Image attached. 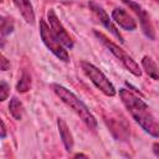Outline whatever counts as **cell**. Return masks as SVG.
Returning <instances> with one entry per match:
<instances>
[{
  "label": "cell",
  "instance_id": "cell-1",
  "mask_svg": "<svg viewBox=\"0 0 159 159\" xmlns=\"http://www.w3.org/2000/svg\"><path fill=\"white\" fill-rule=\"evenodd\" d=\"M119 97L125 108L128 109V112L135 119V122L150 135L159 137V124L150 113L147 103L143 102L139 97H137L133 92L125 88L119 89Z\"/></svg>",
  "mask_w": 159,
  "mask_h": 159
},
{
  "label": "cell",
  "instance_id": "cell-2",
  "mask_svg": "<svg viewBox=\"0 0 159 159\" xmlns=\"http://www.w3.org/2000/svg\"><path fill=\"white\" fill-rule=\"evenodd\" d=\"M51 88L53 89V92L60 97V99L66 103L81 119L82 122L89 128V129H96L97 128V120L94 118V116L91 113V111L88 109V107L75 94L72 93L70 89H67L66 87L57 84V83H52Z\"/></svg>",
  "mask_w": 159,
  "mask_h": 159
},
{
  "label": "cell",
  "instance_id": "cell-3",
  "mask_svg": "<svg viewBox=\"0 0 159 159\" xmlns=\"http://www.w3.org/2000/svg\"><path fill=\"white\" fill-rule=\"evenodd\" d=\"M94 36L122 62V65L129 71V72H132L134 76H137V77H140L142 76V70L139 68V66H138V63L124 51V50H122L118 45H116L114 42H112L111 40H108L102 32H98L97 30H94Z\"/></svg>",
  "mask_w": 159,
  "mask_h": 159
},
{
  "label": "cell",
  "instance_id": "cell-4",
  "mask_svg": "<svg viewBox=\"0 0 159 159\" xmlns=\"http://www.w3.org/2000/svg\"><path fill=\"white\" fill-rule=\"evenodd\" d=\"M81 67L83 70V72L86 73V76L92 81V83L101 89L106 96H114L116 94V88L113 87V84L109 82V80L104 76V73L98 70L96 66H93L89 62L82 61L81 62Z\"/></svg>",
  "mask_w": 159,
  "mask_h": 159
},
{
  "label": "cell",
  "instance_id": "cell-5",
  "mask_svg": "<svg viewBox=\"0 0 159 159\" xmlns=\"http://www.w3.org/2000/svg\"><path fill=\"white\" fill-rule=\"evenodd\" d=\"M40 35H41V39H42L43 43L46 45V47L56 57H58L60 60H62L65 62L68 61V53L65 50L62 42L57 39V36L53 34L52 29H50L43 20L40 21Z\"/></svg>",
  "mask_w": 159,
  "mask_h": 159
},
{
  "label": "cell",
  "instance_id": "cell-6",
  "mask_svg": "<svg viewBox=\"0 0 159 159\" xmlns=\"http://www.w3.org/2000/svg\"><path fill=\"white\" fill-rule=\"evenodd\" d=\"M47 19H48V21H50V26H51L53 34H55V35L57 36V39L62 42V45H63L65 47H67V48H72V47H73V41H72L71 36L68 35V32H67V31L65 30V27L62 26V24L60 22V20H58L56 12H55L52 9H50V10L47 11Z\"/></svg>",
  "mask_w": 159,
  "mask_h": 159
},
{
  "label": "cell",
  "instance_id": "cell-7",
  "mask_svg": "<svg viewBox=\"0 0 159 159\" xmlns=\"http://www.w3.org/2000/svg\"><path fill=\"white\" fill-rule=\"evenodd\" d=\"M123 2L125 5L129 6L130 10H133L137 16L139 17L140 20V26H142V30L143 32L145 34V36H148L150 40H154L155 39V35H154V29H153V25H152V21H150V17L149 15L147 14V11L137 2L132 1V0H123Z\"/></svg>",
  "mask_w": 159,
  "mask_h": 159
},
{
  "label": "cell",
  "instance_id": "cell-8",
  "mask_svg": "<svg viewBox=\"0 0 159 159\" xmlns=\"http://www.w3.org/2000/svg\"><path fill=\"white\" fill-rule=\"evenodd\" d=\"M89 7H91V10L97 15V17H98V20L101 21V24L107 29V30H109L111 31V34L113 35V36H116L120 42H124V40H123V37H122V35L119 34V30H117V27L113 25V22L111 21V19H109V16L107 15V12L99 6V5H97L96 2H93V1H91L89 2Z\"/></svg>",
  "mask_w": 159,
  "mask_h": 159
},
{
  "label": "cell",
  "instance_id": "cell-9",
  "mask_svg": "<svg viewBox=\"0 0 159 159\" xmlns=\"http://www.w3.org/2000/svg\"><path fill=\"white\" fill-rule=\"evenodd\" d=\"M112 19L120 26L123 27L124 30H129V31H133L135 30L137 27V24L135 21L132 19V16L123 9H114L113 12H112Z\"/></svg>",
  "mask_w": 159,
  "mask_h": 159
},
{
  "label": "cell",
  "instance_id": "cell-10",
  "mask_svg": "<svg viewBox=\"0 0 159 159\" xmlns=\"http://www.w3.org/2000/svg\"><path fill=\"white\" fill-rule=\"evenodd\" d=\"M57 127H58V132H60L62 143H63L66 150L70 152L73 148V138H72V134L68 129V125L62 118H58L57 119Z\"/></svg>",
  "mask_w": 159,
  "mask_h": 159
},
{
  "label": "cell",
  "instance_id": "cell-11",
  "mask_svg": "<svg viewBox=\"0 0 159 159\" xmlns=\"http://www.w3.org/2000/svg\"><path fill=\"white\" fill-rule=\"evenodd\" d=\"M12 1L16 5V7L19 9V11L21 12L22 17L26 20V22L34 24L35 22V14H34V9H32L30 0H12Z\"/></svg>",
  "mask_w": 159,
  "mask_h": 159
},
{
  "label": "cell",
  "instance_id": "cell-12",
  "mask_svg": "<svg viewBox=\"0 0 159 159\" xmlns=\"http://www.w3.org/2000/svg\"><path fill=\"white\" fill-rule=\"evenodd\" d=\"M142 65L149 77H152L153 80H159V67L155 65V62L150 57L144 56L142 60Z\"/></svg>",
  "mask_w": 159,
  "mask_h": 159
},
{
  "label": "cell",
  "instance_id": "cell-13",
  "mask_svg": "<svg viewBox=\"0 0 159 159\" xmlns=\"http://www.w3.org/2000/svg\"><path fill=\"white\" fill-rule=\"evenodd\" d=\"M9 109H10V113L11 116L15 118V119H21L22 118V114H24V107H22V103L16 98V97H12L10 99V104H9Z\"/></svg>",
  "mask_w": 159,
  "mask_h": 159
},
{
  "label": "cell",
  "instance_id": "cell-14",
  "mask_svg": "<svg viewBox=\"0 0 159 159\" xmlns=\"http://www.w3.org/2000/svg\"><path fill=\"white\" fill-rule=\"evenodd\" d=\"M30 88H31V76L26 71H24L20 81H19V83L16 84V89L19 92H26Z\"/></svg>",
  "mask_w": 159,
  "mask_h": 159
},
{
  "label": "cell",
  "instance_id": "cell-15",
  "mask_svg": "<svg viewBox=\"0 0 159 159\" xmlns=\"http://www.w3.org/2000/svg\"><path fill=\"white\" fill-rule=\"evenodd\" d=\"M12 22L10 21V19H6V17H1V36L2 39L9 35L11 31H12Z\"/></svg>",
  "mask_w": 159,
  "mask_h": 159
},
{
  "label": "cell",
  "instance_id": "cell-16",
  "mask_svg": "<svg viewBox=\"0 0 159 159\" xmlns=\"http://www.w3.org/2000/svg\"><path fill=\"white\" fill-rule=\"evenodd\" d=\"M0 86H1L0 87V91H1L0 98H1V101H5L6 97H7V94H9V86H7V83L5 81H1V84Z\"/></svg>",
  "mask_w": 159,
  "mask_h": 159
},
{
  "label": "cell",
  "instance_id": "cell-17",
  "mask_svg": "<svg viewBox=\"0 0 159 159\" xmlns=\"http://www.w3.org/2000/svg\"><path fill=\"white\" fill-rule=\"evenodd\" d=\"M0 62H1V70H2V71H6V70H9V67H10V63L7 62V60H6V57H5L4 55H1V60H0Z\"/></svg>",
  "mask_w": 159,
  "mask_h": 159
},
{
  "label": "cell",
  "instance_id": "cell-18",
  "mask_svg": "<svg viewBox=\"0 0 159 159\" xmlns=\"http://www.w3.org/2000/svg\"><path fill=\"white\" fill-rule=\"evenodd\" d=\"M5 135H6V127L4 120H1V138H5Z\"/></svg>",
  "mask_w": 159,
  "mask_h": 159
},
{
  "label": "cell",
  "instance_id": "cell-19",
  "mask_svg": "<svg viewBox=\"0 0 159 159\" xmlns=\"http://www.w3.org/2000/svg\"><path fill=\"white\" fill-rule=\"evenodd\" d=\"M153 152L157 157H159V143H154L153 144Z\"/></svg>",
  "mask_w": 159,
  "mask_h": 159
},
{
  "label": "cell",
  "instance_id": "cell-20",
  "mask_svg": "<svg viewBox=\"0 0 159 159\" xmlns=\"http://www.w3.org/2000/svg\"><path fill=\"white\" fill-rule=\"evenodd\" d=\"M155 1H157V2H158V4H159V0H155Z\"/></svg>",
  "mask_w": 159,
  "mask_h": 159
}]
</instances>
